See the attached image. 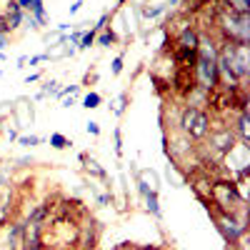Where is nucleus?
Listing matches in <instances>:
<instances>
[{
    "instance_id": "35",
    "label": "nucleus",
    "mask_w": 250,
    "mask_h": 250,
    "mask_svg": "<svg viewBox=\"0 0 250 250\" xmlns=\"http://www.w3.org/2000/svg\"><path fill=\"white\" fill-rule=\"evenodd\" d=\"M0 60H5V55H3V50H0Z\"/></svg>"
},
{
    "instance_id": "2",
    "label": "nucleus",
    "mask_w": 250,
    "mask_h": 250,
    "mask_svg": "<svg viewBox=\"0 0 250 250\" xmlns=\"http://www.w3.org/2000/svg\"><path fill=\"white\" fill-rule=\"evenodd\" d=\"M228 55V62H230V68L233 73L240 78H245L250 73V55H248V43H233V45H228L223 50Z\"/></svg>"
},
{
    "instance_id": "18",
    "label": "nucleus",
    "mask_w": 250,
    "mask_h": 250,
    "mask_svg": "<svg viewBox=\"0 0 250 250\" xmlns=\"http://www.w3.org/2000/svg\"><path fill=\"white\" fill-rule=\"evenodd\" d=\"M43 60H50V53H38V55L28 58V62H30V65H38V62H43Z\"/></svg>"
},
{
    "instance_id": "27",
    "label": "nucleus",
    "mask_w": 250,
    "mask_h": 250,
    "mask_svg": "<svg viewBox=\"0 0 250 250\" xmlns=\"http://www.w3.org/2000/svg\"><path fill=\"white\" fill-rule=\"evenodd\" d=\"M80 8H83V0H78V3H73V5H70V15H75V13H78Z\"/></svg>"
},
{
    "instance_id": "8",
    "label": "nucleus",
    "mask_w": 250,
    "mask_h": 250,
    "mask_svg": "<svg viewBox=\"0 0 250 250\" xmlns=\"http://www.w3.org/2000/svg\"><path fill=\"white\" fill-rule=\"evenodd\" d=\"M23 18H25V10L20 8L15 0H10L8 3V13H5V20H8V28L13 30V28H18L20 23H23Z\"/></svg>"
},
{
    "instance_id": "36",
    "label": "nucleus",
    "mask_w": 250,
    "mask_h": 250,
    "mask_svg": "<svg viewBox=\"0 0 250 250\" xmlns=\"http://www.w3.org/2000/svg\"><path fill=\"white\" fill-rule=\"evenodd\" d=\"M115 250H123V248H115Z\"/></svg>"
},
{
    "instance_id": "3",
    "label": "nucleus",
    "mask_w": 250,
    "mask_h": 250,
    "mask_svg": "<svg viewBox=\"0 0 250 250\" xmlns=\"http://www.w3.org/2000/svg\"><path fill=\"white\" fill-rule=\"evenodd\" d=\"M180 125H183V130L190 133L193 138H203L208 133V115L203 110H198V108H188L183 113Z\"/></svg>"
},
{
    "instance_id": "20",
    "label": "nucleus",
    "mask_w": 250,
    "mask_h": 250,
    "mask_svg": "<svg viewBox=\"0 0 250 250\" xmlns=\"http://www.w3.org/2000/svg\"><path fill=\"white\" fill-rule=\"evenodd\" d=\"M240 133H243V143L248 140V115L243 113V118H240Z\"/></svg>"
},
{
    "instance_id": "1",
    "label": "nucleus",
    "mask_w": 250,
    "mask_h": 250,
    "mask_svg": "<svg viewBox=\"0 0 250 250\" xmlns=\"http://www.w3.org/2000/svg\"><path fill=\"white\" fill-rule=\"evenodd\" d=\"M195 70H198V80H200V88L210 90L218 85V55L213 43L208 40H198V60H195Z\"/></svg>"
},
{
    "instance_id": "9",
    "label": "nucleus",
    "mask_w": 250,
    "mask_h": 250,
    "mask_svg": "<svg viewBox=\"0 0 250 250\" xmlns=\"http://www.w3.org/2000/svg\"><path fill=\"white\" fill-rule=\"evenodd\" d=\"M180 48L188 50V53H198V35L190 30V28H185L180 33Z\"/></svg>"
},
{
    "instance_id": "25",
    "label": "nucleus",
    "mask_w": 250,
    "mask_h": 250,
    "mask_svg": "<svg viewBox=\"0 0 250 250\" xmlns=\"http://www.w3.org/2000/svg\"><path fill=\"white\" fill-rule=\"evenodd\" d=\"M15 3L23 8V10H30V8H33V0H15Z\"/></svg>"
},
{
    "instance_id": "23",
    "label": "nucleus",
    "mask_w": 250,
    "mask_h": 250,
    "mask_svg": "<svg viewBox=\"0 0 250 250\" xmlns=\"http://www.w3.org/2000/svg\"><path fill=\"white\" fill-rule=\"evenodd\" d=\"M88 133H90V135H100V125H98L95 120L88 123Z\"/></svg>"
},
{
    "instance_id": "14",
    "label": "nucleus",
    "mask_w": 250,
    "mask_h": 250,
    "mask_svg": "<svg viewBox=\"0 0 250 250\" xmlns=\"http://www.w3.org/2000/svg\"><path fill=\"white\" fill-rule=\"evenodd\" d=\"M50 145H53L55 150H62V148H68L70 143H68V138H65V135H60V133H53V135H50Z\"/></svg>"
},
{
    "instance_id": "21",
    "label": "nucleus",
    "mask_w": 250,
    "mask_h": 250,
    "mask_svg": "<svg viewBox=\"0 0 250 250\" xmlns=\"http://www.w3.org/2000/svg\"><path fill=\"white\" fill-rule=\"evenodd\" d=\"M120 70H123V58L118 55V58L113 60V75H120Z\"/></svg>"
},
{
    "instance_id": "10",
    "label": "nucleus",
    "mask_w": 250,
    "mask_h": 250,
    "mask_svg": "<svg viewBox=\"0 0 250 250\" xmlns=\"http://www.w3.org/2000/svg\"><path fill=\"white\" fill-rule=\"evenodd\" d=\"M145 203H148V210H150L155 218H160V205H158V193H155V190H150L148 195H145Z\"/></svg>"
},
{
    "instance_id": "30",
    "label": "nucleus",
    "mask_w": 250,
    "mask_h": 250,
    "mask_svg": "<svg viewBox=\"0 0 250 250\" xmlns=\"http://www.w3.org/2000/svg\"><path fill=\"white\" fill-rule=\"evenodd\" d=\"M38 78H40V75H38V73H33V75H28V80H25V83H28V85H30V83H35Z\"/></svg>"
},
{
    "instance_id": "6",
    "label": "nucleus",
    "mask_w": 250,
    "mask_h": 250,
    "mask_svg": "<svg viewBox=\"0 0 250 250\" xmlns=\"http://www.w3.org/2000/svg\"><path fill=\"white\" fill-rule=\"evenodd\" d=\"M138 190H140L143 195H148L150 190L158 193V175H155L153 170H140V173H138Z\"/></svg>"
},
{
    "instance_id": "11",
    "label": "nucleus",
    "mask_w": 250,
    "mask_h": 250,
    "mask_svg": "<svg viewBox=\"0 0 250 250\" xmlns=\"http://www.w3.org/2000/svg\"><path fill=\"white\" fill-rule=\"evenodd\" d=\"M95 43H98L100 48H110V45L115 43V33H113V30H105V33H100V35L95 38Z\"/></svg>"
},
{
    "instance_id": "17",
    "label": "nucleus",
    "mask_w": 250,
    "mask_h": 250,
    "mask_svg": "<svg viewBox=\"0 0 250 250\" xmlns=\"http://www.w3.org/2000/svg\"><path fill=\"white\" fill-rule=\"evenodd\" d=\"M113 113H115V115H123V113H125V93H123V95H118L115 105H113Z\"/></svg>"
},
{
    "instance_id": "34",
    "label": "nucleus",
    "mask_w": 250,
    "mask_h": 250,
    "mask_svg": "<svg viewBox=\"0 0 250 250\" xmlns=\"http://www.w3.org/2000/svg\"><path fill=\"white\" fill-rule=\"evenodd\" d=\"M175 3H180V0H170V3H168V5H175Z\"/></svg>"
},
{
    "instance_id": "16",
    "label": "nucleus",
    "mask_w": 250,
    "mask_h": 250,
    "mask_svg": "<svg viewBox=\"0 0 250 250\" xmlns=\"http://www.w3.org/2000/svg\"><path fill=\"white\" fill-rule=\"evenodd\" d=\"M18 140H20V145H23V148H33V145L40 143L38 135H23V138H18Z\"/></svg>"
},
{
    "instance_id": "12",
    "label": "nucleus",
    "mask_w": 250,
    "mask_h": 250,
    "mask_svg": "<svg viewBox=\"0 0 250 250\" xmlns=\"http://www.w3.org/2000/svg\"><path fill=\"white\" fill-rule=\"evenodd\" d=\"M95 33H98L95 28H90L88 33H83V38H80V45H78V48H80V50H88L90 45H95Z\"/></svg>"
},
{
    "instance_id": "29",
    "label": "nucleus",
    "mask_w": 250,
    "mask_h": 250,
    "mask_svg": "<svg viewBox=\"0 0 250 250\" xmlns=\"http://www.w3.org/2000/svg\"><path fill=\"white\" fill-rule=\"evenodd\" d=\"M25 62H28V55H20L18 58V68H25Z\"/></svg>"
},
{
    "instance_id": "15",
    "label": "nucleus",
    "mask_w": 250,
    "mask_h": 250,
    "mask_svg": "<svg viewBox=\"0 0 250 250\" xmlns=\"http://www.w3.org/2000/svg\"><path fill=\"white\" fill-rule=\"evenodd\" d=\"M228 3H230V8L235 13H248L250 10V0H228Z\"/></svg>"
},
{
    "instance_id": "4",
    "label": "nucleus",
    "mask_w": 250,
    "mask_h": 250,
    "mask_svg": "<svg viewBox=\"0 0 250 250\" xmlns=\"http://www.w3.org/2000/svg\"><path fill=\"white\" fill-rule=\"evenodd\" d=\"M248 23H250L248 13H233L230 18H225V30L235 43H248V38H250V25Z\"/></svg>"
},
{
    "instance_id": "19",
    "label": "nucleus",
    "mask_w": 250,
    "mask_h": 250,
    "mask_svg": "<svg viewBox=\"0 0 250 250\" xmlns=\"http://www.w3.org/2000/svg\"><path fill=\"white\" fill-rule=\"evenodd\" d=\"M165 8H168V5H155V8H148V10H145V18H158Z\"/></svg>"
},
{
    "instance_id": "5",
    "label": "nucleus",
    "mask_w": 250,
    "mask_h": 250,
    "mask_svg": "<svg viewBox=\"0 0 250 250\" xmlns=\"http://www.w3.org/2000/svg\"><path fill=\"white\" fill-rule=\"evenodd\" d=\"M218 228H220L223 235H225L228 240H230V243H235V240H238V235H243V233H245V225H243V223H235L233 218H228V215L218 220Z\"/></svg>"
},
{
    "instance_id": "28",
    "label": "nucleus",
    "mask_w": 250,
    "mask_h": 250,
    "mask_svg": "<svg viewBox=\"0 0 250 250\" xmlns=\"http://www.w3.org/2000/svg\"><path fill=\"white\" fill-rule=\"evenodd\" d=\"M98 203H100V205H108V203H110V195H98Z\"/></svg>"
},
{
    "instance_id": "26",
    "label": "nucleus",
    "mask_w": 250,
    "mask_h": 250,
    "mask_svg": "<svg viewBox=\"0 0 250 250\" xmlns=\"http://www.w3.org/2000/svg\"><path fill=\"white\" fill-rule=\"evenodd\" d=\"M123 150V140H120V130H115V153Z\"/></svg>"
},
{
    "instance_id": "22",
    "label": "nucleus",
    "mask_w": 250,
    "mask_h": 250,
    "mask_svg": "<svg viewBox=\"0 0 250 250\" xmlns=\"http://www.w3.org/2000/svg\"><path fill=\"white\" fill-rule=\"evenodd\" d=\"M8 33H10L8 20H5V15H0V35H8Z\"/></svg>"
},
{
    "instance_id": "32",
    "label": "nucleus",
    "mask_w": 250,
    "mask_h": 250,
    "mask_svg": "<svg viewBox=\"0 0 250 250\" xmlns=\"http://www.w3.org/2000/svg\"><path fill=\"white\" fill-rule=\"evenodd\" d=\"M28 163H33V158H20L18 160V165H28Z\"/></svg>"
},
{
    "instance_id": "24",
    "label": "nucleus",
    "mask_w": 250,
    "mask_h": 250,
    "mask_svg": "<svg viewBox=\"0 0 250 250\" xmlns=\"http://www.w3.org/2000/svg\"><path fill=\"white\" fill-rule=\"evenodd\" d=\"M68 38H70V43H80V38H83V30H73V33H70Z\"/></svg>"
},
{
    "instance_id": "7",
    "label": "nucleus",
    "mask_w": 250,
    "mask_h": 250,
    "mask_svg": "<svg viewBox=\"0 0 250 250\" xmlns=\"http://www.w3.org/2000/svg\"><path fill=\"white\" fill-rule=\"evenodd\" d=\"M210 140H213V145L220 150V153H225V150H233L235 148V135H233V130H223V133H215V135H210Z\"/></svg>"
},
{
    "instance_id": "13",
    "label": "nucleus",
    "mask_w": 250,
    "mask_h": 250,
    "mask_svg": "<svg viewBox=\"0 0 250 250\" xmlns=\"http://www.w3.org/2000/svg\"><path fill=\"white\" fill-rule=\"evenodd\" d=\"M103 103V98L98 95V93H88L85 98H83V108H88V110H95L98 105Z\"/></svg>"
},
{
    "instance_id": "31",
    "label": "nucleus",
    "mask_w": 250,
    "mask_h": 250,
    "mask_svg": "<svg viewBox=\"0 0 250 250\" xmlns=\"http://www.w3.org/2000/svg\"><path fill=\"white\" fill-rule=\"evenodd\" d=\"M8 45V35H0V48H5Z\"/></svg>"
},
{
    "instance_id": "33",
    "label": "nucleus",
    "mask_w": 250,
    "mask_h": 250,
    "mask_svg": "<svg viewBox=\"0 0 250 250\" xmlns=\"http://www.w3.org/2000/svg\"><path fill=\"white\" fill-rule=\"evenodd\" d=\"M140 250H158V248H150V245H145V248H140Z\"/></svg>"
}]
</instances>
